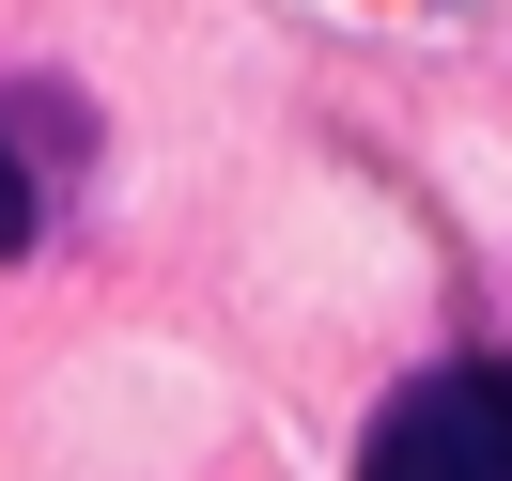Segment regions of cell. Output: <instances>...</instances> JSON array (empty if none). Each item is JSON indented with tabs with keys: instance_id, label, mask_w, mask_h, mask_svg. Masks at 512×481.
Here are the masks:
<instances>
[{
	"instance_id": "cell-1",
	"label": "cell",
	"mask_w": 512,
	"mask_h": 481,
	"mask_svg": "<svg viewBox=\"0 0 512 481\" xmlns=\"http://www.w3.org/2000/svg\"><path fill=\"white\" fill-rule=\"evenodd\" d=\"M357 481H512V357H435L373 404Z\"/></svg>"
},
{
	"instance_id": "cell-2",
	"label": "cell",
	"mask_w": 512,
	"mask_h": 481,
	"mask_svg": "<svg viewBox=\"0 0 512 481\" xmlns=\"http://www.w3.org/2000/svg\"><path fill=\"white\" fill-rule=\"evenodd\" d=\"M32 249V156H16V140H0V264Z\"/></svg>"
}]
</instances>
